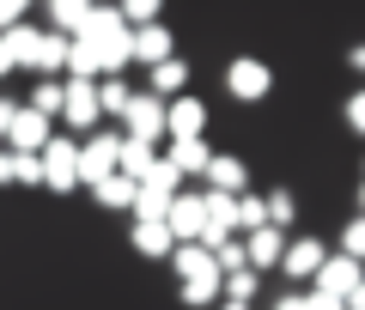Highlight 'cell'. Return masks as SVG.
Segmentation results:
<instances>
[{"label": "cell", "instance_id": "cell-1", "mask_svg": "<svg viewBox=\"0 0 365 310\" xmlns=\"http://www.w3.org/2000/svg\"><path fill=\"white\" fill-rule=\"evenodd\" d=\"M73 43H86V49L98 55L104 79H122V67L134 61V31L122 25V13H116V6H98V13H91V25L79 31Z\"/></svg>", "mask_w": 365, "mask_h": 310}, {"label": "cell", "instance_id": "cell-2", "mask_svg": "<svg viewBox=\"0 0 365 310\" xmlns=\"http://www.w3.org/2000/svg\"><path fill=\"white\" fill-rule=\"evenodd\" d=\"M6 49H13V61H19V67H37L43 79H61L73 37H61V31H31V25H19V31H6Z\"/></svg>", "mask_w": 365, "mask_h": 310}, {"label": "cell", "instance_id": "cell-3", "mask_svg": "<svg viewBox=\"0 0 365 310\" xmlns=\"http://www.w3.org/2000/svg\"><path fill=\"white\" fill-rule=\"evenodd\" d=\"M122 140H128V134H91V140H79V177H86L91 189L122 170Z\"/></svg>", "mask_w": 365, "mask_h": 310}, {"label": "cell", "instance_id": "cell-4", "mask_svg": "<svg viewBox=\"0 0 365 310\" xmlns=\"http://www.w3.org/2000/svg\"><path fill=\"white\" fill-rule=\"evenodd\" d=\"M73 182H86L79 177V140L73 134H55L49 146H43V189H73Z\"/></svg>", "mask_w": 365, "mask_h": 310}, {"label": "cell", "instance_id": "cell-5", "mask_svg": "<svg viewBox=\"0 0 365 310\" xmlns=\"http://www.w3.org/2000/svg\"><path fill=\"white\" fill-rule=\"evenodd\" d=\"M225 91H232L237 103H262L274 91V73H268V61H256V55H237L232 67H225Z\"/></svg>", "mask_w": 365, "mask_h": 310}, {"label": "cell", "instance_id": "cell-6", "mask_svg": "<svg viewBox=\"0 0 365 310\" xmlns=\"http://www.w3.org/2000/svg\"><path fill=\"white\" fill-rule=\"evenodd\" d=\"M98 116H104V103H98V86L91 79H67V134H98Z\"/></svg>", "mask_w": 365, "mask_h": 310}, {"label": "cell", "instance_id": "cell-7", "mask_svg": "<svg viewBox=\"0 0 365 310\" xmlns=\"http://www.w3.org/2000/svg\"><path fill=\"white\" fill-rule=\"evenodd\" d=\"M165 110L170 103L165 98H153V91H134V103H128V116H122V128H128V140H165Z\"/></svg>", "mask_w": 365, "mask_h": 310}, {"label": "cell", "instance_id": "cell-8", "mask_svg": "<svg viewBox=\"0 0 365 310\" xmlns=\"http://www.w3.org/2000/svg\"><path fill=\"white\" fill-rule=\"evenodd\" d=\"M165 225H170L177 244H207V195H177Z\"/></svg>", "mask_w": 365, "mask_h": 310}, {"label": "cell", "instance_id": "cell-9", "mask_svg": "<svg viewBox=\"0 0 365 310\" xmlns=\"http://www.w3.org/2000/svg\"><path fill=\"white\" fill-rule=\"evenodd\" d=\"M170 268H177L182 286H195V280H225L220 256H213L207 244H177V256H170Z\"/></svg>", "mask_w": 365, "mask_h": 310}, {"label": "cell", "instance_id": "cell-10", "mask_svg": "<svg viewBox=\"0 0 365 310\" xmlns=\"http://www.w3.org/2000/svg\"><path fill=\"white\" fill-rule=\"evenodd\" d=\"M13 153H31V158H43V146L55 140V128H49V116L43 110H31V103H19V122H13Z\"/></svg>", "mask_w": 365, "mask_h": 310}, {"label": "cell", "instance_id": "cell-11", "mask_svg": "<svg viewBox=\"0 0 365 310\" xmlns=\"http://www.w3.org/2000/svg\"><path fill=\"white\" fill-rule=\"evenodd\" d=\"M201 128H207V103L182 91V98L165 110V134H170V140H201Z\"/></svg>", "mask_w": 365, "mask_h": 310}, {"label": "cell", "instance_id": "cell-12", "mask_svg": "<svg viewBox=\"0 0 365 310\" xmlns=\"http://www.w3.org/2000/svg\"><path fill=\"white\" fill-rule=\"evenodd\" d=\"M323 262H329V249L317 244V237H292L280 274H287V280H317V274H323Z\"/></svg>", "mask_w": 365, "mask_h": 310}, {"label": "cell", "instance_id": "cell-13", "mask_svg": "<svg viewBox=\"0 0 365 310\" xmlns=\"http://www.w3.org/2000/svg\"><path fill=\"white\" fill-rule=\"evenodd\" d=\"M359 286H365V268L353 256H329L323 274H317V292H335V298H353Z\"/></svg>", "mask_w": 365, "mask_h": 310}, {"label": "cell", "instance_id": "cell-14", "mask_svg": "<svg viewBox=\"0 0 365 310\" xmlns=\"http://www.w3.org/2000/svg\"><path fill=\"white\" fill-rule=\"evenodd\" d=\"M225 237H237V195L207 189V249H220Z\"/></svg>", "mask_w": 365, "mask_h": 310}, {"label": "cell", "instance_id": "cell-15", "mask_svg": "<svg viewBox=\"0 0 365 310\" xmlns=\"http://www.w3.org/2000/svg\"><path fill=\"white\" fill-rule=\"evenodd\" d=\"M134 61H146V73H153V67H165V61H177V43H170V31H165V25L134 31Z\"/></svg>", "mask_w": 365, "mask_h": 310}, {"label": "cell", "instance_id": "cell-16", "mask_svg": "<svg viewBox=\"0 0 365 310\" xmlns=\"http://www.w3.org/2000/svg\"><path fill=\"white\" fill-rule=\"evenodd\" d=\"M207 189H220V195H250V170H244V158L213 153V165H207Z\"/></svg>", "mask_w": 365, "mask_h": 310}, {"label": "cell", "instance_id": "cell-17", "mask_svg": "<svg viewBox=\"0 0 365 310\" xmlns=\"http://www.w3.org/2000/svg\"><path fill=\"white\" fill-rule=\"evenodd\" d=\"M182 86H189V61H182V55L146 73V91H153V98H165V103H177V98H182Z\"/></svg>", "mask_w": 365, "mask_h": 310}, {"label": "cell", "instance_id": "cell-18", "mask_svg": "<svg viewBox=\"0 0 365 310\" xmlns=\"http://www.w3.org/2000/svg\"><path fill=\"white\" fill-rule=\"evenodd\" d=\"M244 244H250V268H280V262H287V232H274V225H268V232H256V237H244Z\"/></svg>", "mask_w": 365, "mask_h": 310}, {"label": "cell", "instance_id": "cell-19", "mask_svg": "<svg viewBox=\"0 0 365 310\" xmlns=\"http://www.w3.org/2000/svg\"><path fill=\"white\" fill-rule=\"evenodd\" d=\"M170 165L182 170V177H207V165H213V153H207V140H170Z\"/></svg>", "mask_w": 365, "mask_h": 310}, {"label": "cell", "instance_id": "cell-20", "mask_svg": "<svg viewBox=\"0 0 365 310\" xmlns=\"http://www.w3.org/2000/svg\"><path fill=\"white\" fill-rule=\"evenodd\" d=\"M153 170H158V153H153V140H122V177L146 182Z\"/></svg>", "mask_w": 365, "mask_h": 310}, {"label": "cell", "instance_id": "cell-21", "mask_svg": "<svg viewBox=\"0 0 365 310\" xmlns=\"http://www.w3.org/2000/svg\"><path fill=\"white\" fill-rule=\"evenodd\" d=\"M91 13H98V6H86V0H55V6H49V19H55L61 37H79V31L91 25Z\"/></svg>", "mask_w": 365, "mask_h": 310}, {"label": "cell", "instance_id": "cell-22", "mask_svg": "<svg viewBox=\"0 0 365 310\" xmlns=\"http://www.w3.org/2000/svg\"><path fill=\"white\" fill-rule=\"evenodd\" d=\"M237 232L244 237H256V232H268V195H237Z\"/></svg>", "mask_w": 365, "mask_h": 310}, {"label": "cell", "instance_id": "cell-23", "mask_svg": "<svg viewBox=\"0 0 365 310\" xmlns=\"http://www.w3.org/2000/svg\"><path fill=\"white\" fill-rule=\"evenodd\" d=\"M31 110H43V116H67V79H37V86H31Z\"/></svg>", "mask_w": 365, "mask_h": 310}, {"label": "cell", "instance_id": "cell-24", "mask_svg": "<svg viewBox=\"0 0 365 310\" xmlns=\"http://www.w3.org/2000/svg\"><path fill=\"white\" fill-rule=\"evenodd\" d=\"M134 249L140 256H177V237H170V225H140L134 219Z\"/></svg>", "mask_w": 365, "mask_h": 310}, {"label": "cell", "instance_id": "cell-25", "mask_svg": "<svg viewBox=\"0 0 365 310\" xmlns=\"http://www.w3.org/2000/svg\"><path fill=\"white\" fill-rule=\"evenodd\" d=\"M91 195H98L104 207H128V213H134V201H140V182H134V177H122V170H116V177H110V182H98Z\"/></svg>", "mask_w": 365, "mask_h": 310}, {"label": "cell", "instance_id": "cell-26", "mask_svg": "<svg viewBox=\"0 0 365 310\" xmlns=\"http://www.w3.org/2000/svg\"><path fill=\"white\" fill-rule=\"evenodd\" d=\"M256 286H262V274L256 268H244V274H225V304H256Z\"/></svg>", "mask_w": 365, "mask_h": 310}, {"label": "cell", "instance_id": "cell-27", "mask_svg": "<svg viewBox=\"0 0 365 310\" xmlns=\"http://www.w3.org/2000/svg\"><path fill=\"white\" fill-rule=\"evenodd\" d=\"M292 219H299L292 189H274V195H268V225H274V232H292Z\"/></svg>", "mask_w": 365, "mask_h": 310}, {"label": "cell", "instance_id": "cell-28", "mask_svg": "<svg viewBox=\"0 0 365 310\" xmlns=\"http://www.w3.org/2000/svg\"><path fill=\"white\" fill-rule=\"evenodd\" d=\"M98 103H104V116H128V103H134V91L122 86V79H104V86H98Z\"/></svg>", "mask_w": 365, "mask_h": 310}, {"label": "cell", "instance_id": "cell-29", "mask_svg": "<svg viewBox=\"0 0 365 310\" xmlns=\"http://www.w3.org/2000/svg\"><path fill=\"white\" fill-rule=\"evenodd\" d=\"M213 256H220V268H225V274H244V268H250V244H244V237H225Z\"/></svg>", "mask_w": 365, "mask_h": 310}, {"label": "cell", "instance_id": "cell-30", "mask_svg": "<svg viewBox=\"0 0 365 310\" xmlns=\"http://www.w3.org/2000/svg\"><path fill=\"white\" fill-rule=\"evenodd\" d=\"M116 13H122V25H128V31L158 25V6H153V0H128V6H116Z\"/></svg>", "mask_w": 365, "mask_h": 310}, {"label": "cell", "instance_id": "cell-31", "mask_svg": "<svg viewBox=\"0 0 365 310\" xmlns=\"http://www.w3.org/2000/svg\"><path fill=\"white\" fill-rule=\"evenodd\" d=\"M341 256L365 262V213H353V225H347V232H341Z\"/></svg>", "mask_w": 365, "mask_h": 310}, {"label": "cell", "instance_id": "cell-32", "mask_svg": "<svg viewBox=\"0 0 365 310\" xmlns=\"http://www.w3.org/2000/svg\"><path fill=\"white\" fill-rule=\"evenodd\" d=\"M347 128H353V134H365V86L347 98Z\"/></svg>", "mask_w": 365, "mask_h": 310}, {"label": "cell", "instance_id": "cell-33", "mask_svg": "<svg viewBox=\"0 0 365 310\" xmlns=\"http://www.w3.org/2000/svg\"><path fill=\"white\" fill-rule=\"evenodd\" d=\"M304 304H311V310H347V298H335V292H317V286H311V292H304Z\"/></svg>", "mask_w": 365, "mask_h": 310}, {"label": "cell", "instance_id": "cell-34", "mask_svg": "<svg viewBox=\"0 0 365 310\" xmlns=\"http://www.w3.org/2000/svg\"><path fill=\"white\" fill-rule=\"evenodd\" d=\"M25 25V6H13V0H0V37H6V31H19Z\"/></svg>", "mask_w": 365, "mask_h": 310}, {"label": "cell", "instance_id": "cell-35", "mask_svg": "<svg viewBox=\"0 0 365 310\" xmlns=\"http://www.w3.org/2000/svg\"><path fill=\"white\" fill-rule=\"evenodd\" d=\"M19 182H43V158H31V153H19Z\"/></svg>", "mask_w": 365, "mask_h": 310}, {"label": "cell", "instance_id": "cell-36", "mask_svg": "<svg viewBox=\"0 0 365 310\" xmlns=\"http://www.w3.org/2000/svg\"><path fill=\"white\" fill-rule=\"evenodd\" d=\"M13 122H19V103H13V98H0V140L13 134Z\"/></svg>", "mask_w": 365, "mask_h": 310}, {"label": "cell", "instance_id": "cell-37", "mask_svg": "<svg viewBox=\"0 0 365 310\" xmlns=\"http://www.w3.org/2000/svg\"><path fill=\"white\" fill-rule=\"evenodd\" d=\"M0 182H19V153H0Z\"/></svg>", "mask_w": 365, "mask_h": 310}, {"label": "cell", "instance_id": "cell-38", "mask_svg": "<svg viewBox=\"0 0 365 310\" xmlns=\"http://www.w3.org/2000/svg\"><path fill=\"white\" fill-rule=\"evenodd\" d=\"M268 310H311V304H304V292H287V298H274Z\"/></svg>", "mask_w": 365, "mask_h": 310}, {"label": "cell", "instance_id": "cell-39", "mask_svg": "<svg viewBox=\"0 0 365 310\" xmlns=\"http://www.w3.org/2000/svg\"><path fill=\"white\" fill-rule=\"evenodd\" d=\"M13 67H19V61H13V49H6V37H0V79L13 73Z\"/></svg>", "mask_w": 365, "mask_h": 310}, {"label": "cell", "instance_id": "cell-40", "mask_svg": "<svg viewBox=\"0 0 365 310\" xmlns=\"http://www.w3.org/2000/svg\"><path fill=\"white\" fill-rule=\"evenodd\" d=\"M347 61H353V73H365V43H353V55H347Z\"/></svg>", "mask_w": 365, "mask_h": 310}, {"label": "cell", "instance_id": "cell-41", "mask_svg": "<svg viewBox=\"0 0 365 310\" xmlns=\"http://www.w3.org/2000/svg\"><path fill=\"white\" fill-rule=\"evenodd\" d=\"M347 310H365V286H359V292H353V298H347Z\"/></svg>", "mask_w": 365, "mask_h": 310}, {"label": "cell", "instance_id": "cell-42", "mask_svg": "<svg viewBox=\"0 0 365 310\" xmlns=\"http://www.w3.org/2000/svg\"><path fill=\"white\" fill-rule=\"evenodd\" d=\"M359 213H365V182H359Z\"/></svg>", "mask_w": 365, "mask_h": 310}, {"label": "cell", "instance_id": "cell-43", "mask_svg": "<svg viewBox=\"0 0 365 310\" xmlns=\"http://www.w3.org/2000/svg\"><path fill=\"white\" fill-rule=\"evenodd\" d=\"M225 310H244V304H225Z\"/></svg>", "mask_w": 365, "mask_h": 310}]
</instances>
